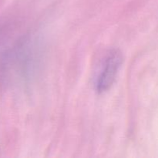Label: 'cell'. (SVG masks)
Listing matches in <instances>:
<instances>
[{"label":"cell","instance_id":"obj_1","mask_svg":"<svg viewBox=\"0 0 158 158\" xmlns=\"http://www.w3.org/2000/svg\"><path fill=\"white\" fill-rule=\"evenodd\" d=\"M120 58L118 54L114 53L107 59L105 67L103 68L101 75L99 77L98 88L99 89H106L112 83L116 75L117 69L120 66Z\"/></svg>","mask_w":158,"mask_h":158}]
</instances>
